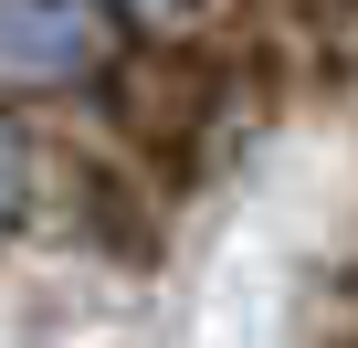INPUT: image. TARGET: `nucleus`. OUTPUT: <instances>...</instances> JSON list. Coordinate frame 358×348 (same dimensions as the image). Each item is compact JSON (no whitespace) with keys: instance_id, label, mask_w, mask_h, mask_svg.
Instances as JSON below:
<instances>
[{"instance_id":"f03ea898","label":"nucleus","mask_w":358,"mask_h":348,"mask_svg":"<svg viewBox=\"0 0 358 348\" xmlns=\"http://www.w3.org/2000/svg\"><path fill=\"white\" fill-rule=\"evenodd\" d=\"M22 201H32V148L0 127V232H11V211H22Z\"/></svg>"},{"instance_id":"f257e3e1","label":"nucleus","mask_w":358,"mask_h":348,"mask_svg":"<svg viewBox=\"0 0 358 348\" xmlns=\"http://www.w3.org/2000/svg\"><path fill=\"white\" fill-rule=\"evenodd\" d=\"M116 53L106 0H0V74L11 85H74Z\"/></svg>"}]
</instances>
